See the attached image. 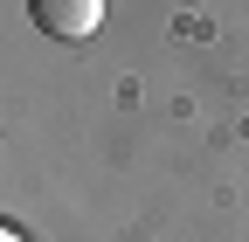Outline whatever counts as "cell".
Returning a JSON list of instances; mask_svg holds the SVG:
<instances>
[{"instance_id": "1", "label": "cell", "mask_w": 249, "mask_h": 242, "mask_svg": "<svg viewBox=\"0 0 249 242\" xmlns=\"http://www.w3.org/2000/svg\"><path fill=\"white\" fill-rule=\"evenodd\" d=\"M28 21L49 42H90L104 28V0H28Z\"/></svg>"}, {"instance_id": "2", "label": "cell", "mask_w": 249, "mask_h": 242, "mask_svg": "<svg viewBox=\"0 0 249 242\" xmlns=\"http://www.w3.org/2000/svg\"><path fill=\"white\" fill-rule=\"evenodd\" d=\"M0 242H28V235H21V228H14V222H0Z\"/></svg>"}]
</instances>
